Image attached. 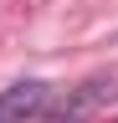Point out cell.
Instances as JSON below:
<instances>
[{"mask_svg":"<svg viewBox=\"0 0 118 123\" xmlns=\"http://www.w3.org/2000/svg\"><path fill=\"white\" fill-rule=\"evenodd\" d=\"M113 92H118V82H113V77H108V72H93L87 82L67 87L56 103H46V113H41V118H46V123H82L87 113H98V108L113 98Z\"/></svg>","mask_w":118,"mask_h":123,"instance_id":"1","label":"cell"},{"mask_svg":"<svg viewBox=\"0 0 118 123\" xmlns=\"http://www.w3.org/2000/svg\"><path fill=\"white\" fill-rule=\"evenodd\" d=\"M51 103V82L41 77H21V82L0 87V123H26V118H41Z\"/></svg>","mask_w":118,"mask_h":123,"instance_id":"2","label":"cell"}]
</instances>
